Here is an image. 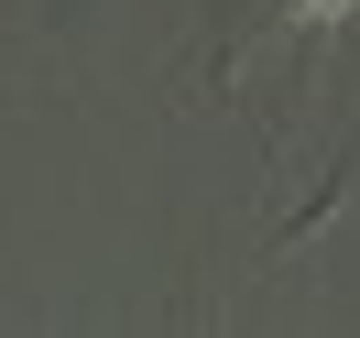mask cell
<instances>
[{"label": "cell", "instance_id": "obj_1", "mask_svg": "<svg viewBox=\"0 0 360 338\" xmlns=\"http://www.w3.org/2000/svg\"><path fill=\"white\" fill-rule=\"evenodd\" d=\"M262 11H284V22H338V11H360V0H262Z\"/></svg>", "mask_w": 360, "mask_h": 338}]
</instances>
